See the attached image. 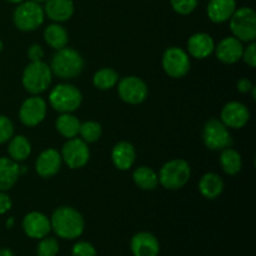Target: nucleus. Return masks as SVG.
Masks as SVG:
<instances>
[{"label": "nucleus", "mask_w": 256, "mask_h": 256, "mask_svg": "<svg viewBox=\"0 0 256 256\" xmlns=\"http://www.w3.org/2000/svg\"><path fill=\"white\" fill-rule=\"evenodd\" d=\"M52 230L62 239L74 240L82 234L85 222L82 215L72 206H60L52 212Z\"/></svg>", "instance_id": "f257e3e1"}, {"label": "nucleus", "mask_w": 256, "mask_h": 256, "mask_svg": "<svg viewBox=\"0 0 256 256\" xmlns=\"http://www.w3.org/2000/svg\"><path fill=\"white\" fill-rule=\"evenodd\" d=\"M52 74L60 79H74L82 74L84 69V59L76 50L72 48H62L56 50L50 62Z\"/></svg>", "instance_id": "f03ea898"}, {"label": "nucleus", "mask_w": 256, "mask_h": 256, "mask_svg": "<svg viewBox=\"0 0 256 256\" xmlns=\"http://www.w3.org/2000/svg\"><path fill=\"white\" fill-rule=\"evenodd\" d=\"M52 72L49 65L40 62H30L22 72V82L24 89L32 95H39L50 86L52 82Z\"/></svg>", "instance_id": "7ed1b4c3"}, {"label": "nucleus", "mask_w": 256, "mask_h": 256, "mask_svg": "<svg viewBox=\"0 0 256 256\" xmlns=\"http://www.w3.org/2000/svg\"><path fill=\"white\" fill-rule=\"evenodd\" d=\"M82 102V94L72 84H58L49 92V104L55 112H72L80 108Z\"/></svg>", "instance_id": "20e7f679"}, {"label": "nucleus", "mask_w": 256, "mask_h": 256, "mask_svg": "<svg viewBox=\"0 0 256 256\" xmlns=\"http://www.w3.org/2000/svg\"><path fill=\"white\" fill-rule=\"evenodd\" d=\"M44 8L38 2L28 0L18 4L12 12V22L19 30L25 32H34L44 22Z\"/></svg>", "instance_id": "39448f33"}, {"label": "nucleus", "mask_w": 256, "mask_h": 256, "mask_svg": "<svg viewBox=\"0 0 256 256\" xmlns=\"http://www.w3.org/2000/svg\"><path fill=\"white\" fill-rule=\"evenodd\" d=\"M190 176H192V169L189 162L182 159H174L165 162L158 174L159 184H162L168 190L182 189L189 182Z\"/></svg>", "instance_id": "423d86ee"}, {"label": "nucleus", "mask_w": 256, "mask_h": 256, "mask_svg": "<svg viewBox=\"0 0 256 256\" xmlns=\"http://www.w3.org/2000/svg\"><path fill=\"white\" fill-rule=\"evenodd\" d=\"M230 22L232 36L240 42H252L256 39V12L252 8H239L234 12Z\"/></svg>", "instance_id": "0eeeda50"}, {"label": "nucleus", "mask_w": 256, "mask_h": 256, "mask_svg": "<svg viewBox=\"0 0 256 256\" xmlns=\"http://www.w3.org/2000/svg\"><path fill=\"white\" fill-rule=\"evenodd\" d=\"M162 64L166 75L174 79L184 78L192 68L189 54L179 46H172L165 50L162 54Z\"/></svg>", "instance_id": "6e6552de"}, {"label": "nucleus", "mask_w": 256, "mask_h": 256, "mask_svg": "<svg viewBox=\"0 0 256 256\" xmlns=\"http://www.w3.org/2000/svg\"><path fill=\"white\" fill-rule=\"evenodd\" d=\"M202 140L210 150L226 149L232 145V136L229 129L219 119H210L202 129Z\"/></svg>", "instance_id": "1a4fd4ad"}, {"label": "nucleus", "mask_w": 256, "mask_h": 256, "mask_svg": "<svg viewBox=\"0 0 256 256\" xmlns=\"http://www.w3.org/2000/svg\"><path fill=\"white\" fill-rule=\"evenodd\" d=\"M148 85L140 78L130 75L118 82V94L126 104H142L148 98Z\"/></svg>", "instance_id": "9d476101"}, {"label": "nucleus", "mask_w": 256, "mask_h": 256, "mask_svg": "<svg viewBox=\"0 0 256 256\" xmlns=\"http://www.w3.org/2000/svg\"><path fill=\"white\" fill-rule=\"evenodd\" d=\"M62 159L70 169H80L88 164L90 159V150L86 142L80 138L68 139L62 145Z\"/></svg>", "instance_id": "9b49d317"}, {"label": "nucleus", "mask_w": 256, "mask_h": 256, "mask_svg": "<svg viewBox=\"0 0 256 256\" xmlns=\"http://www.w3.org/2000/svg\"><path fill=\"white\" fill-rule=\"evenodd\" d=\"M46 116V102L38 95L24 100L19 109V119L25 126H36Z\"/></svg>", "instance_id": "f8f14e48"}, {"label": "nucleus", "mask_w": 256, "mask_h": 256, "mask_svg": "<svg viewBox=\"0 0 256 256\" xmlns=\"http://www.w3.org/2000/svg\"><path fill=\"white\" fill-rule=\"evenodd\" d=\"M249 109L240 102H230L225 104L220 114L222 124L232 129H242L249 122Z\"/></svg>", "instance_id": "ddd939ff"}, {"label": "nucleus", "mask_w": 256, "mask_h": 256, "mask_svg": "<svg viewBox=\"0 0 256 256\" xmlns=\"http://www.w3.org/2000/svg\"><path fill=\"white\" fill-rule=\"evenodd\" d=\"M24 232L32 239H42L52 232L50 219L40 212H32L22 219Z\"/></svg>", "instance_id": "4468645a"}, {"label": "nucleus", "mask_w": 256, "mask_h": 256, "mask_svg": "<svg viewBox=\"0 0 256 256\" xmlns=\"http://www.w3.org/2000/svg\"><path fill=\"white\" fill-rule=\"evenodd\" d=\"M62 165V154L55 149H46L40 152L35 162V170L38 175L44 179L55 176L60 172Z\"/></svg>", "instance_id": "2eb2a0df"}, {"label": "nucleus", "mask_w": 256, "mask_h": 256, "mask_svg": "<svg viewBox=\"0 0 256 256\" xmlns=\"http://www.w3.org/2000/svg\"><path fill=\"white\" fill-rule=\"evenodd\" d=\"M214 52L220 62L232 65L242 60L244 45H242V42H240L235 36H226L220 40L219 44L215 46Z\"/></svg>", "instance_id": "dca6fc26"}, {"label": "nucleus", "mask_w": 256, "mask_h": 256, "mask_svg": "<svg viewBox=\"0 0 256 256\" xmlns=\"http://www.w3.org/2000/svg\"><path fill=\"white\" fill-rule=\"evenodd\" d=\"M214 39L206 32H195L188 40V54L195 59H206L214 52Z\"/></svg>", "instance_id": "f3484780"}, {"label": "nucleus", "mask_w": 256, "mask_h": 256, "mask_svg": "<svg viewBox=\"0 0 256 256\" xmlns=\"http://www.w3.org/2000/svg\"><path fill=\"white\" fill-rule=\"evenodd\" d=\"M130 248L134 256H158L160 252L156 236L148 232L135 234L130 242Z\"/></svg>", "instance_id": "a211bd4d"}, {"label": "nucleus", "mask_w": 256, "mask_h": 256, "mask_svg": "<svg viewBox=\"0 0 256 256\" xmlns=\"http://www.w3.org/2000/svg\"><path fill=\"white\" fill-rule=\"evenodd\" d=\"M112 164L122 172L132 169L136 160V152L134 145L129 142H120L112 150Z\"/></svg>", "instance_id": "6ab92c4d"}, {"label": "nucleus", "mask_w": 256, "mask_h": 256, "mask_svg": "<svg viewBox=\"0 0 256 256\" xmlns=\"http://www.w3.org/2000/svg\"><path fill=\"white\" fill-rule=\"evenodd\" d=\"M75 6L72 0H46L44 12L54 22H68L74 15Z\"/></svg>", "instance_id": "aec40b11"}, {"label": "nucleus", "mask_w": 256, "mask_h": 256, "mask_svg": "<svg viewBox=\"0 0 256 256\" xmlns=\"http://www.w3.org/2000/svg\"><path fill=\"white\" fill-rule=\"evenodd\" d=\"M236 10V0H210L206 8L209 19L215 24L228 22Z\"/></svg>", "instance_id": "412c9836"}, {"label": "nucleus", "mask_w": 256, "mask_h": 256, "mask_svg": "<svg viewBox=\"0 0 256 256\" xmlns=\"http://www.w3.org/2000/svg\"><path fill=\"white\" fill-rule=\"evenodd\" d=\"M20 165L10 158H0V192H6L16 184Z\"/></svg>", "instance_id": "4be33fe9"}, {"label": "nucleus", "mask_w": 256, "mask_h": 256, "mask_svg": "<svg viewBox=\"0 0 256 256\" xmlns=\"http://www.w3.org/2000/svg\"><path fill=\"white\" fill-rule=\"evenodd\" d=\"M199 192L206 199H216L224 192V180L215 172H206L199 182Z\"/></svg>", "instance_id": "5701e85b"}, {"label": "nucleus", "mask_w": 256, "mask_h": 256, "mask_svg": "<svg viewBox=\"0 0 256 256\" xmlns=\"http://www.w3.org/2000/svg\"><path fill=\"white\" fill-rule=\"evenodd\" d=\"M8 154L14 162H24L32 154V144L24 135H12L8 145Z\"/></svg>", "instance_id": "b1692460"}, {"label": "nucleus", "mask_w": 256, "mask_h": 256, "mask_svg": "<svg viewBox=\"0 0 256 256\" xmlns=\"http://www.w3.org/2000/svg\"><path fill=\"white\" fill-rule=\"evenodd\" d=\"M44 40L52 49L59 50L66 46L69 42V35L64 26H62L59 22H54L45 28Z\"/></svg>", "instance_id": "393cba45"}, {"label": "nucleus", "mask_w": 256, "mask_h": 256, "mask_svg": "<svg viewBox=\"0 0 256 256\" xmlns=\"http://www.w3.org/2000/svg\"><path fill=\"white\" fill-rule=\"evenodd\" d=\"M80 124L82 122H79V119L74 116L72 112H62L56 119L55 128L62 136L66 138V139H72L79 135Z\"/></svg>", "instance_id": "a878e982"}, {"label": "nucleus", "mask_w": 256, "mask_h": 256, "mask_svg": "<svg viewBox=\"0 0 256 256\" xmlns=\"http://www.w3.org/2000/svg\"><path fill=\"white\" fill-rule=\"evenodd\" d=\"M132 180L140 189L146 190V192L156 189L159 185L158 174L149 166H139L135 169L132 172Z\"/></svg>", "instance_id": "bb28decb"}, {"label": "nucleus", "mask_w": 256, "mask_h": 256, "mask_svg": "<svg viewBox=\"0 0 256 256\" xmlns=\"http://www.w3.org/2000/svg\"><path fill=\"white\" fill-rule=\"evenodd\" d=\"M220 165H222V169L224 170L225 174H239L242 168V155L235 149H232V146L222 149V154H220Z\"/></svg>", "instance_id": "cd10ccee"}, {"label": "nucleus", "mask_w": 256, "mask_h": 256, "mask_svg": "<svg viewBox=\"0 0 256 256\" xmlns=\"http://www.w3.org/2000/svg\"><path fill=\"white\" fill-rule=\"evenodd\" d=\"M119 82V74L112 68H102L92 76V84L99 90H110Z\"/></svg>", "instance_id": "c85d7f7f"}, {"label": "nucleus", "mask_w": 256, "mask_h": 256, "mask_svg": "<svg viewBox=\"0 0 256 256\" xmlns=\"http://www.w3.org/2000/svg\"><path fill=\"white\" fill-rule=\"evenodd\" d=\"M102 134V125L96 122H85L80 124L79 135L82 138L80 139L84 140L86 144H92V142H98Z\"/></svg>", "instance_id": "c756f323"}, {"label": "nucleus", "mask_w": 256, "mask_h": 256, "mask_svg": "<svg viewBox=\"0 0 256 256\" xmlns=\"http://www.w3.org/2000/svg\"><path fill=\"white\" fill-rule=\"evenodd\" d=\"M59 252V244L54 238H42L36 248L38 256H56Z\"/></svg>", "instance_id": "7c9ffc66"}, {"label": "nucleus", "mask_w": 256, "mask_h": 256, "mask_svg": "<svg viewBox=\"0 0 256 256\" xmlns=\"http://www.w3.org/2000/svg\"><path fill=\"white\" fill-rule=\"evenodd\" d=\"M172 10L180 15H189L196 9L199 0H170Z\"/></svg>", "instance_id": "2f4dec72"}, {"label": "nucleus", "mask_w": 256, "mask_h": 256, "mask_svg": "<svg viewBox=\"0 0 256 256\" xmlns=\"http://www.w3.org/2000/svg\"><path fill=\"white\" fill-rule=\"evenodd\" d=\"M14 135V125L12 122L5 115L0 114V144L9 142Z\"/></svg>", "instance_id": "473e14b6"}, {"label": "nucleus", "mask_w": 256, "mask_h": 256, "mask_svg": "<svg viewBox=\"0 0 256 256\" xmlns=\"http://www.w3.org/2000/svg\"><path fill=\"white\" fill-rule=\"evenodd\" d=\"M72 256H98L94 245L88 242H79L72 246Z\"/></svg>", "instance_id": "72a5a7b5"}, {"label": "nucleus", "mask_w": 256, "mask_h": 256, "mask_svg": "<svg viewBox=\"0 0 256 256\" xmlns=\"http://www.w3.org/2000/svg\"><path fill=\"white\" fill-rule=\"evenodd\" d=\"M242 59L244 60L245 64L250 68L256 66V44L255 42H249L246 48H244Z\"/></svg>", "instance_id": "f704fd0d"}, {"label": "nucleus", "mask_w": 256, "mask_h": 256, "mask_svg": "<svg viewBox=\"0 0 256 256\" xmlns=\"http://www.w3.org/2000/svg\"><path fill=\"white\" fill-rule=\"evenodd\" d=\"M26 54L30 62H40L44 58V49L40 44H32L28 49Z\"/></svg>", "instance_id": "c9c22d12"}, {"label": "nucleus", "mask_w": 256, "mask_h": 256, "mask_svg": "<svg viewBox=\"0 0 256 256\" xmlns=\"http://www.w3.org/2000/svg\"><path fill=\"white\" fill-rule=\"evenodd\" d=\"M12 206V199L5 192H0V215L6 214Z\"/></svg>", "instance_id": "e433bc0d"}, {"label": "nucleus", "mask_w": 256, "mask_h": 256, "mask_svg": "<svg viewBox=\"0 0 256 256\" xmlns=\"http://www.w3.org/2000/svg\"><path fill=\"white\" fill-rule=\"evenodd\" d=\"M252 86H254V85H252V82H250L249 79H246V78H242V79H240L236 84L238 90H239L242 94H246V92H249L250 90L252 89Z\"/></svg>", "instance_id": "4c0bfd02"}, {"label": "nucleus", "mask_w": 256, "mask_h": 256, "mask_svg": "<svg viewBox=\"0 0 256 256\" xmlns=\"http://www.w3.org/2000/svg\"><path fill=\"white\" fill-rule=\"evenodd\" d=\"M0 256H14V252L10 249H0Z\"/></svg>", "instance_id": "58836bf2"}, {"label": "nucleus", "mask_w": 256, "mask_h": 256, "mask_svg": "<svg viewBox=\"0 0 256 256\" xmlns=\"http://www.w3.org/2000/svg\"><path fill=\"white\" fill-rule=\"evenodd\" d=\"M12 225H14V218H9L6 222V224H5V226H6L8 229H12Z\"/></svg>", "instance_id": "ea45409f"}, {"label": "nucleus", "mask_w": 256, "mask_h": 256, "mask_svg": "<svg viewBox=\"0 0 256 256\" xmlns=\"http://www.w3.org/2000/svg\"><path fill=\"white\" fill-rule=\"evenodd\" d=\"M8 2H12V4H19V2H24V0H5Z\"/></svg>", "instance_id": "a19ab883"}, {"label": "nucleus", "mask_w": 256, "mask_h": 256, "mask_svg": "<svg viewBox=\"0 0 256 256\" xmlns=\"http://www.w3.org/2000/svg\"><path fill=\"white\" fill-rule=\"evenodd\" d=\"M32 2H38V4H42V2H46V0H32Z\"/></svg>", "instance_id": "79ce46f5"}, {"label": "nucleus", "mask_w": 256, "mask_h": 256, "mask_svg": "<svg viewBox=\"0 0 256 256\" xmlns=\"http://www.w3.org/2000/svg\"><path fill=\"white\" fill-rule=\"evenodd\" d=\"M2 48H4V44H2V39H0V52H2Z\"/></svg>", "instance_id": "37998d69"}, {"label": "nucleus", "mask_w": 256, "mask_h": 256, "mask_svg": "<svg viewBox=\"0 0 256 256\" xmlns=\"http://www.w3.org/2000/svg\"><path fill=\"white\" fill-rule=\"evenodd\" d=\"M0 249H2V248H0Z\"/></svg>", "instance_id": "c03bdc74"}]
</instances>
